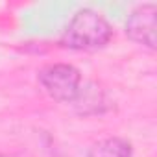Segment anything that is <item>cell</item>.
Returning <instances> with one entry per match:
<instances>
[{"label":"cell","mask_w":157,"mask_h":157,"mask_svg":"<svg viewBox=\"0 0 157 157\" xmlns=\"http://www.w3.org/2000/svg\"><path fill=\"white\" fill-rule=\"evenodd\" d=\"M113 39V28L98 11L83 8L67 24L59 43L70 50H100Z\"/></svg>","instance_id":"1"},{"label":"cell","mask_w":157,"mask_h":157,"mask_svg":"<svg viewBox=\"0 0 157 157\" xmlns=\"http://www.w3.org/2000/svg\"><path fill=\"white\" fill-rule=\"evenodd\" d=\"M37 82L52 100L72 104L82 87V74L68 63H52L37 72Z\"/></svg>","instance_id":"2"},{"label":"cell","mask_w":157,"mask_h":157,"mask_svg":"<svg viewBox=\"0 0 157 157\" xmlns=\"http://www.w3.org/2000/svg\"><path fill=\"white\" fill-rule=\"evenodd\" d=\"M155 15H157L155 4L137 6L129 13L126 26H124L126 35L133 43H137L151 52L157 48V17Z\"/></svg>","instance_id":"3"},{"label":"cell","mask_w":157,"mask_h":157,"mask_svg":"<svg viewBox=\"0 0 157 157\" xmlns=\"http://www.w3.org/2000/svg\"><path fill=\"white\" fill-rule=\"evenodd\" d=\"M72 105L83 117L98 115V113H104L107 109V98H105L104 89H100L98 83L89 82V83H82L80 93H78L76 100L72 102Z\"/></svg>","instance_id":"4"},{"label":"cell","mask_w":157,"mask_h":157,"mask_svg":"<svg viewBox=\"0 0 157 157\" xmlns=\"http://www.w3.org/2000/svg\"><path fill=\"white\" fill-rule=\"evenodd\" d=\"M85 157H133V148L126 139L120 137H107L96 140Z\"/></svg>","instance_id":"5"},{"label":"cell","mask_w":157,"mask_h":157,"mask_svg":"<svg viewBox=\"0 0 157 157\" xmlns=\"http://www.w3.org/2000/svg\"><path fill=\"white\" fill-rule=\"evenodd\" d=\"M0 157H19L15 153H6V151H0Z\"/></svg>","instance_id":"6"}]
</instances>
